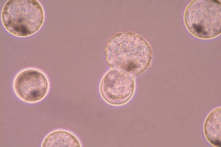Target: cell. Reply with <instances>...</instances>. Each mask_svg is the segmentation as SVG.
<instances>
[{"instance_id": "6da1fadb", "label": "cell", "mask_w": 221, "mask_h": 147, "mask_svg": "<svg viewBox=\"0 0 221 147\" xmlns=\"http://www.w3.org/2000/svg\"><path fill=\"white\" fill-rule=\"evenodd\" d=\"M107 61L112 68H116L135 76L150 65L152 51L148 43L133 33L116 35L105 49Z\"/></svg>"}, {"instance_id": "3957f363", "label": "cell", "mask_w": 221, "mask_h": 147, "mask_svg": "<svg viewBox=\"0 0 221 147\" xmlns=\"http://www.w3.org/2000/svg\"><path fill=\"white\" fill-rule=\"evenodd\" d=\"M184 20L194 36L203 39L214 38L221 33V3L217 0L193 1L185 9Z\"/></svg>"}, {"instance_id": "52a82bcc", "label": "cell", "mask_w": 221, "mask_h": 147, "mask_svg": "<svg viewBox=\"0 0 221 147\" xmlns=\"http://www.w3.org/2000/svg\"><path fill=\"white\" fill-rule=\"evenodd\" d=\"M221 108L213 110L206 117L204 123L203 130L208 141L215 147H220Z\"/></svg>"}, {"instance_id": "277c9868", "label": "cell", "mask_w": 221, "mask_h": 147, "mask_svg": "<svg viewBox=\"0 0 221 147\" xmlns=\"http://www.w3.org/2000/svg\"><path fill=\"white\" fill-rule=\"evenodd\" d=\"M50 82L46 74L35 68L23 69L15 76L12 87L16 96L23 102L33 104L43 100L48 95Z\"/></svg>"}, {"instance_id": "7a4b0ae2", "label": "cell", "mask_w": 221, "mask_h": 147, "mask_svg": "<svg viewBox=\"0 0 221 147\" xmlns=\"http://www.w3.org/2000/svg\"><path fill=\"white\" fill-rule=\"evenodd\" d=\"M3 25L11 34L26 37L37 33L42 27L45 13L41 4L37 0H8L1 13Z\"/></svg>"}, {"instance_id": "8992f818", "label": "cell", "mask_w": 221, "mask_h": 147, "mask_svg": "<svg viewBox=\"0 0 221 147\" xmlns=\"http://www.w3.org/2000/svg\"><path fill=\"white\" fill-rule=\"evenodd\" d=\"M42 147H81V142L73 133L64 130H55L48 134L43 140Z\"/></svg>"}, {"instance_id": "5b68a950", "label": "cell", "mask_w": 221, "mask_h": 147, "mask_svg": "<svg viewBox=\"0 0 221 147\" xmlns=\"http://www.w3.org/2000/svg\"><path fill=\"white\" fill-rule=\"evenodd\" d=\"M134 76L116 68H112L102 77L99 91L103 100L108 104L120 106L128 101L135 89Z\"/></svg>"}]
</instances>
